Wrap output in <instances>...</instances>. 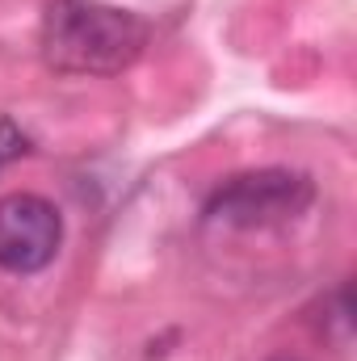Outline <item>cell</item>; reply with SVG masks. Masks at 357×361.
<instances>
[{
	"mask_svg": "<svg viewBox=\"0 0 357 361\" xmlns=\"http://www.w3.org/2000/svg\"><path fill=\"white\" fill-rule=\"evenodd\" d=\"M152 25L105 0H47L38 51L59 76H118L139 63Z\"/></svg>",
	"mask_w": 357,
	"mask_h": 361,
	"instance_id": "cell-1",
	"label": "cell"
},
{
	"mask_svg": "<svg viewBox=\"0 0 357 361\" xmlns=\"http://www.w3.org/2000/svg\"><path fill=\"white\" fill-rule=\"evenodd\" d=\"M315 202V180L294 169H257L223 180L206 197V223L257 231V227H282L307 214Z\"/></svg>",
	"mask_w": 357,
	"mask_h": 361,
	"instance_id": "cell-2",
	"label": "cell"
},
{
	"mask_svg": "<svg viewBox=\"0 0 357 361\" xmlns=\"http://www.w3.org/2000/svg\"><path fill=\"white\" fill-rule=\"evenodd\" d=\"M63 244L59 206L38 193H4L0 197V269L4 273H38L55 261Z\"/></svg>",
	"mask_w": 357,
	"mask_h": 361,
	"instance_id": "cell-3",
	"label": "cell"
},
{
	"mask_svg": "<svg viewBox=\"0 0 357 361\" xmlns=\"http://www.w3.org/2000/svg\"><path fill=\"white\" fill-rule=\"evenodd\" d=\"M25 152H30L25 130H21L8 114H0V169H4V164H13V160H21Z\"/></svg>",
	"mask_w": 357,
	"mask_h": 361,
	"instance_id": "cell-4",
	"label": "cell"
},
{
	"mask_svg": "<svg viewBox=\"0 0 357 361\" xmlns=\"http://www.w3.org/2000/svg\"><path fill=\"white\" fill-rule=\"evenodd\" d=\"M273 361H294V357H273Z\"/></svg>",
	"mask_w": 357,
	"mask_h": 361,
	"instance_id": "cell-5",
	"label": "cell"
}]
</instances>
